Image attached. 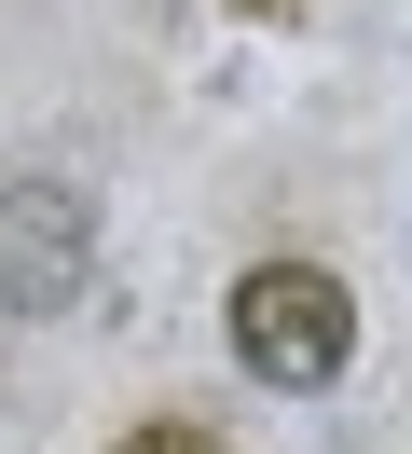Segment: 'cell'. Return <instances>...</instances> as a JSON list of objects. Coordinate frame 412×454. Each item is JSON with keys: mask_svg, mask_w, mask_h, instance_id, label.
<instances>
[{"mask_svg": "<svg viewBox=\"0 0 412 454\" xmlns=\"http://www.w3.org/2000/svg\"><path fill=\"white\" fill-rule=\"evenodd\" d=\"M234 358L261 372V386H330V372L357 358V303L330 262H247L234 276Z\"/></svg>", "mask_w": 412, "mask_h": 454, "instance_id": "obj_1", "label": "cell"}, {"mask_svg": "<svg viewBox=\"0 0 412 454\" xmlns=\"http://www.w3.org/2000/svg\"><path fill=\"white\" fill-rule=\"evenodd\" d=\"M97 276V207L69 179H0V317H69Z\"/></svg>", "mask_w": 412, "mask_h": 454, "instance_id": "obj_2", "label": "cell"}, {"mask_svg": "<svg viewBox=\"0 0 412 454\" xmlns=\"http://www.w3.org/2000/svg\"><path fill=\"white\" fill-rule=\"evenodd\" d=\"M110 454H220V441H206V427H192V413H152V427H124V441H110Z\"/></svg>", "mask_w": 412, "mask_h": 454, "instance_id": "obj_3", "label": "cell"}, {"mask_svg": "<svg viewBox=\"0 0 412 454\" xmlns=\"http://www.w3.org/2000/svg\"><path fill=\"white\" fill-rule=\"evenodd\" d=\"M220 14H302V0H220Z\"/></svg>", "mask_w": 412, "mask_h": 454, "instance_id": "obj_4", "label": "cell"}]
</instances>
